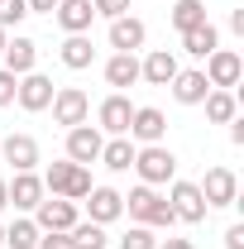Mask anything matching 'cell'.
Returning <instances> with one entry per match:
<instances>
[{
  "label": "cell",
  "mask_w": 244,
  "mask_h": 249,
  "mask_svg": "<svg viewBox=\"0 0 244 249\" xmlns=\"http://www.w3.org/2000/svg\"><path fill=\"white\" fill-rule=\"evenodd\" d=\"M124 201H129V216L144 220V225H173V220H177L173 206H168V196H158L153 187H134Z\"/></svg>",
  "instance_id": "cell-1"
},
{
  "label": "cell",
  "mask_w": 244,
  "mask_h": 249,
  "mask_svg": "<svg viewBox=\"0 0 244 249\" xmlns=\"http://www.w3.org/2000/svg\"><path fill=\"white\" fill-rule=\"evenodd\" d=\"M134 168H139V178L149 187H158V182H168L177 173V158H173V149H163V144H144V149H134Z\"/></svg>",
  "instance_id": "cell-2"
},
{
  "label": "cell",
  "mask_w": 244,
  "mask_h": 249,
  "mask_svg": "<svg viewBox=\"0 0 244 249\" xmlns=\"http://www.w3.org/2000/svg\"><path fill=\"white\" fill-rule=\"evenodd\" d=\"M87 115H91V101H87V91L82 87H62V91H53V120L58 124H87Z\"/></svg>",
  "instance_id": "cell-3"
},
{
  "label": "cell",
  "mask_w": 244,
  "mask_h": 249,
  "mask_svg": "<svg viewBox=\"0 0 244 249\" xmlns=\"http://www.w3.org/2000/svg\"><path fill=\"white\" fill-rule=\"evenodd\" d=\"M168 206H173V216L187 220V225L206 220V196H201V187H196V182H173V196H168Z\"/></svg>",
  "instance_id": "cell-4"
},
{
  "label": "cell",
  "mask_w": 244,
  "mask_h": 249,
  "mask_svg": "<svg viewBox=\"0 0 244 249\" xmlns=\"http://www.w3.org/2000/svg\"><path fill=\"white\" fill-rule=\"evenodd\" d=\"M101 144H105V139H101V129H91V124H72V129H67V158L82 163V168L101 158Z\"/></svg>",
  "instance_id": "cell-5"
},
{
  "label": "cell",
  "mask_w": 244,
  "mask_h": 249,
  "mask_svg": "<svg viewBox=\"0 0 244 249\" xmlns=\"http://www.w3.org/2000/svg\"><path fill=\"white\" fill-rule=\"evenodd\" d=\"M240 72H244V62H240V53H230V48H215L211 58H206V82L220 87V91H230V87L240 82Z\"/></svg>",
  "instance_id": "cell-6"
},
{
  "label": "cell",
  "mask_w": 244,
  "mask_h": 249,
  "mask_svg": "<svg viewBox=\"0 0 244 249\" xmlns=\"http://www.w3.org/2000/svg\"><path fill=\"white\" fill-rule=\"evenodd\" d=\"M38 211V230H72L77 225V201H67V196H53V201H38L34 206Z\"/></svg>",
  "instance_id": "cell-7"
},
{
  "label": "cell",
  "mask_w": 244,
  "mask_h": 249,
  "mask_svg": "<svg viewBox=\"0 0 244 249\" xmlns=\"http://www.w3.org/2000/svg\"><path fill=\"white\" fill-rule=\"evenodd\" d=\"M201 196H206V206H235V196H240L235 173L230 168H211L206 182H201Z\"/></svg>",
  "instance_id": "cell-8"
},
{
  "label": "cell",
  "mask_w": 244,
  "mask_h": 249,
  "mask_svg": "<svg viewBox=\"0 0 244 249\" xmlns=\"http://www.w3.org/2000/svg\"><path fill=\"white\" fill-rule=\"evenodd\" d=\"M15 96H19V106H24V110H48V106H53V82H48L43 72H24Z\"/></svg>",
  "instance_id": "cell-9"
},
{
  "label": "cell",
  "mask_w": 244,
  "mask_h": 249,
  "mask_svg": "<svg viewBox=\"0 0 244 249\" xmlns=\"http://www.w3.org/2000/svg\"><path fill=\"white\" fill-rule=\"evenodd\" d=\"M87 211H91L96 225H110V220L124 211V196L115 187H91V192H87Z\"/></svg>",
  "instance_id": "cell-10"
},
{
  "label": "cell",
  "mask_w": 244,
  "mask_h": 249,
  "mask_svg": "<svg viewBox=\"0 0 244 249\" xmlns=\"http://www.w3.org/2000/svg\"><path fill=\"white\" fill-rule=\"evenodd\" d=\"M5 72H15V77H24L34 72V62H38V43L34 38H5Z\"/></svg>",
  "instance_id": "cell-11"
},
{
  "label": "cell",
  "mask_w": 244,
  "mask_h": 249,
  "mask_svg": "<svg viewBox=\"0 0 244 249\" xmlns=\"http://www.w3.org/2000/svg\"><path fill=\"white\" fill-rule=\"evenodd\" d=\"M129 134H134L139 144H158V139L168 134V120H163V110H153V106H139V110H134V120H129Z\"/></svg>",
  "instance_id": "cell-12"
},
{
  "label": "cell",
  "mask_w": 244,
  "mask_h": 249,
  "mask_svg": "<svg viewBox=\"0 0 244 249\" xmlns=\"http://www.w3.org/2000/svg\"><path fill=\"white\" fill-rule=\"evenodd\" d=\"M58 24L67 34H87L91 29V19H96V10H91V0H58Z\"/></svg>",
  "instance_id": "cell-13"
},
{
  "label": "cell",
  "mask_w": 244,
  "mask_h": 249,
  "mask_svg": "<svg viewBox=\"0 0 244 249\" xmlns=\"http://www.w3.org/2000/svg\"><path fill=\"white\" fill-rule=\"evenodd\" d=\"M129 120H134L129 96H105V101H101V124H105L110 134H129Z\"/></svg>",
  "instance_id": "cell-14"
},
{
  "label": "cell",
  "mask_w": 244,
  "mask_h": 249,
  "mask_svg": "<svg viewBox=\"0 0 244 249\" xmlns=\"http://www.w3.org/2000/svg\"><path fill=\"white\" fill-rule=\"evenodd\" d=\"M10 192V201L19 206V211H34L38 201H43V178H34V173H15V182L5 187Z\"/></svg>",
  "instance_id": "cell-15"
},
{
  "label": "cell",
  "mask_w": 244,
  "mask_h": 249,
  "mask_svg": "<svg viewBox=\"0 0 244 249\" xmlns=\"http://www.w3.org/2000/svg\"><path fill=\"white\" fill-rule=\"evenodd\" d=\"M173 96L182 101V106H196V101H206V91H211V82H206V72H177L173 82Z\"/></svg>",
  "instance_id": "cell-16"
},
{
  "label": "cell",
  "mask_w": 244,
  "mask_h": 249,
  "mask_svg": "<svg viewBox=\"0 0 244 249\" xmlns=\"http://www.w3.org/2000/svg\"><path fill=\"white\" fill-rule=\"evenodd\" d=\"M5 163H15V173H34L38 144H34L29 134H10V139H5Z\"/></svg>",
  "instance_id": "cell-17"
},
{
  "label": "cell",
  "mask_w": 244,
  "mask_h": 249,
  "mask_svg": "<svg viewBox=\"0 0 244 249\" xmlns=\"http://www.w3.org/2000/svg\"><path fill=\"white\" fill-rule=\"evenodd\" d=\"M110 48H120V53H134V48H144V19H110Z\"/></svg>",
  "instance_id": "cell-18"
},
{
  "label": "cell",
  "mask_w": 244,
  "mask_h": 249,
  "mask_svg": "<svg viewBox=\"0 0 244 249\" xmlns=\"http://www.w3.org/2000/svg\"><path fill=\"white\" fill-rule=\"evenodd\" d=\"M177 72H182V67H177V58H173L168 48H158V53H149V62L139 67V77H149L153 87H168V82H173Z\"/></svg>",
  "instance_id": "cell-19"
},
{
  "label": "cell",
  "mask_w": 244,
  "mask_h": 249,
  "mask_svg": "<svg viewBox=\"0 0 244 249\" xmlns=\"http://www.w3.org/2000/svg\"><path fill=\"white\" fill-rule=\"evenodd\" d=\"M101 163H105L110 173H124V168H134V144H129L124 134H115L110 144H101Z\"/></svg>",
  "instance_id": "cell-20"
},
{
  "label": "cell",
  "mask_w": 244,
  "mask_h": 249,
  "mask_svg": "<svg viewBox=\"0 0 244 249\" xmlns=\"http://www.w3.org/2000/svg\"><path fill=\"white\" fill-rule=\"evenodd\" d=\"M91 58H96L91 38H87V34H67V43H62V62H67L72 72H82V67H91Z\"/></svg>",
  "instance_id": "cell-21"
},
{
  "label": "cell",
  "mask_w": 244,
  "mask_h": 249,
  "mask_svg": "<svg viewBox=\"0 0 244 249\" xmlns=\"http://www.w3.org/2000/svg\"><path fill=\"white\" fill-rule=\"evenodd\" d=\"M201 24H211V19H206V5H201V0H177V10H173V29H177V34H192V29H201Z\"/></svg>",
  "instance_id": "cell-22"
},
{
  "label": "cell",
  "mask_w": 244,
  "mask_h": 249,
  "mask_svg": "<svg viewBox=\"0 0 244 249\" xmlns=\"http://www.w3.org/2000/svg\"><path fill=\"white\" fill-rule=\"evenodd\" d=\"M105 82H110V87H134V82H139V62H134V53H115V58L105 62Z\"/></svg>",
  "instance_id": "cell-23"
},
{
  "label": "cell",
  "mask_w": 244,
  "mask_h": 249,
  "mask_svg": "<svg viewBox=\"0 0 244 249\" xmlns=\"http://www.w3.org/2000/svg\"><path fill=\"white\" fill-rule=\"evenodd\" d=\"M215 43H220V34H215L211 24H201V29L182 34V48L192 53V58H211V53H215Z\"/></svg>",
  "instance_id": "cell-24"
},
{
  "label": "cell",
  "mask_w": 244,
  "mask_h": 249,
  "mask_svg": "<svg viewBox=\"0 0 244 249\" xmlns=\"http://www.w3.org/2000/svg\"><path fill=\"white\" fill-rule=\"evenodd\" d=\"M235 110H240V101H235L230 91H206V115H211L215 124H230Z\"/></svg>",
  "instance_id": "cell-25"
},
{
  "label": "cell",
  "mask_w": 244,
  "mask_h": 249,
  "mask_svg": "<svg viewBox=\"0 0 244 249\" xmlns=\"http://www.w3.org/2000/svg\"><path fill=\"white\" fill-rule=\"evenodd\" d=\"M5 245L10 249H38V225H34V220H15V225L5 230Z\"/></svg>",
  "instance_id": "cell-26"
},
{
  "label": "cell",
  "mask_w": 244,
  "mask_h": 249,
  "mask_svg": "<svg viewBox=\"0 0 244 249\" xmlns=\"http://www.w3.org/2000/svg\"><path fill=\"white\" fill-rule=\"evenodd\" d=\"M67 235H72V249H105V230H101L96 220H87V225H72Z\"/></svg>",
  "instance_id": "cell-27"
},
{
  "label": "cell",
  "mask_w": 244,
  "mask_h": 249,
  "mask_svg": "<svg viewBox=\"0 0 244 249\" xmlns=\"http://www.w3.org/2000/svg\"><path fill=\"white\" fill-rule=\"evenodd\" d=\"M29 15V0H0V29H10V24H19Z\"/></svg>",
  "instance_id": "cell-28"
},
{
  "label": "cell",
  "mask_w": 244,
  "mask_h": 249,
  "mask_svg": "<svg viewBox=\"0 0 244 249\" xmlns=\"http://www.w3.org/2000/svg\"><path fill=\"white\" fill-rule=\"evenodd\" d=\"M120 249H158V240H153V230L149 225H134L129 235L120 240Z\"/></svg>",
  "instance_id": "cell-29"
},
{
  "label": "cell",
  "mask_w": 244,
  "mask_h": 249,
  "mask_svg": "<svg viewBox=\"0 0 244 249\" xmlns=\"http://www.w3.org/2000/svg\"><path fill=\"white\" fill-rule=\"evenodd\" d=\"M38 249H72V235L67 230H43L38 235Z\"/></svg>",
  "instance_id": "cell-30"
},
{
  "label": "cell",
  "mask_w": 244,
  "mask_h": 249,
  "mask_svg": "<svg viewBox=\"0 0 244 249\" xmlns=\"http://www.w3.org/2000/svg\"><path fill=\"white\" fill-rule=\"evenodd\" d=\"M96 15H105V19H120L124 10H129V0H91Z\"/></svg>",
  "instance_id": "cell-31"
},
{
  "label": "cell",
  "mask_w": 244,
  "mask_h": 249,
  "mask_svg": "<svg viewBox=\"0 0 244 249\" xmlns=\"http://www.w3.org/2000/svg\"><path fill=\"white\" fill-rule=\"evenodd\" d=\"M15 91H19V77L0 67V106H10V101H15Z\"/></svg>",
  "instance_id": "cell-32"
},
{
  "label": "cell",
  "mask_w": 244,
  "mask_h": 249,
  "mask_svg": "<svg viewBox=\"0 0 244 249\" xmlns=\"http://www.w3.org/2000/svg\"><path fill=\"white\" fill-rule=\"evenodd\" d=\"M225 249H244V225H230L225 230Z\"/></svg>",
  "instance_id": "cell-33"
},
{
  "label": "cell",
  "mask_w": 244,
  "mask_h": 249,
  "mask_svg": "<svg viewBox=\"0 0 244 249\" xmlns=\"http://www.w3.org/2000/svg\"><path fill=\"white\" fill-rule=\"evenodd\" d=\"M34 10H38V15H53V10H58V0H29V15Z\"/></svg>",
  "instance_id": "cell-34"
},
{
  "label": "cell",
  "mask_w": 244,
  "mask_h": 249,
  "mask_svg": "<svg viewBox=\"0 0 244 249\" xmlns=\"http://www.w3.org/2000/svg\"><path fill=\"white\" fill-rule=\"evenodd\" d=\"M163 249H196V245H192V240H168Z\"/></svg>",
  "instance_id": "cell-35"
},
{
  "label": "cell",
  "mask_w": 244,
  "mask_h": 249,
  "mask_svg": "<svg viewBox=\"0 0 244 249\" xmlns=\"http://www.w3.org/2000/svg\"><path fill=\"white\" fill-rule=\"evenodd\" d=\"M5 206H10V192H5V182H0V211H5Z\"/></svg>",
  "instance_id": "cell-36"
},
{
  "label": "cell",
  "mask_w": 244,
  "mask_h": 249,
  "mask_svg": "<svg viewBox=\"0 0 244 249\" xmlns=\"http://www.w3.org/2000/svg\"><path fill=\"white\" fill-rule=\"evenodd\" d=\"M0 245H5V225H0Z\"/></svg>",
  "instance_id": "cell-37"
},
{
  "label": "cell",
  "mask_w": 244,
  "mask_h": 249,
  "mask_svg": "<svg viewBox=\"0 0 244 249\" xmlns=\"http://www.w3.org/2000/svg\"><path fill=\"white\" fill-rule=\"evenodd\" d=\"M0 48H5V29H0Z\"/></svg>",
  "instance_id": "cell-38"
}]
</instances>
